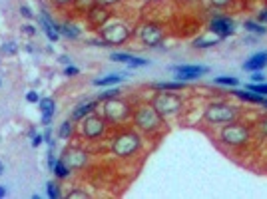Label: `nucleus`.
<instances>
[{
  "label": "nucleus",
  "mask_w": 267,
  "mask_h": 199,
  "mask_svg": "<svg viewBox=\"0 0 267 199\" xmlns=\"http://www.w3.org/2000/svg\"><path fill=\"white\" fill-rule=\"evenodd\" d=\"M108 126L110 124L106 122V118L94 112V114L86 116L80 122V135L84 139H88V141H98V139H102L108 133Z\"/></svg>",
  "instance_id": "nucleus-8"
},
{
  "label": "nucleus",
  "mask_w": 267,
  "mask_h": 199,
  "mask_svg": "<svg viewBox=\"0 0 267 199\" xmlns=\"http://www.w3.org/2000/svg\"><path fill=\"white\" fill-rule=\"evenodd\" d=\"M166 38V32L160 24L156 22H144L138 30V40L146 46V48H158Z\"/></svg>",
  "instance_id": "nucleus-9"
},
{
  "label": "nucleus",
  "mask_w": 267,
  "mask_h": 199,
  "mask_svg": "<svg viewBox=\"0 0 267 199\" xmlns=\"http://www.w3.org/2000/svg\"><path fill=\"white\" fill-rule=\"evenodd\" d=\"M24 48H26V52H30V54H34V46H30V44H26Z\"/></svg>",
  "instance_id": "nucleus-50"
},
{
  "label": "nucleus",
  "mask_w": 267,
  "mask_h": 199,
  "mask_svg": "<svg viewBox=\"0 0 267 199\" xmlns=\"http://www.w3.org/2000/svg\"><path fill=\"white\" fill-rule=\"evenodd\" d=\"M110 60L112 62H120V64H130L134 60V56L128 54V52H112L110 54Z\"/></svg>",
  "instance_id": "nucleus-27"
},
{
  "label": "nucleus",
  "mask_w": 267,
  "mask_h": 199,
  "mask_svg": "<svg viewBox=\"0 0 267 199\" xmlns=\"http://www.w3.org/2000/svg\"><path fill=\"white\" fill-rule=\"evenodd\" d=\"M74 130H76V122L68 118V120H64L60 124V128H58V137L60 139H70L74 135Z\"/></svg>",
  "instance_id": "nucleus-20"
},
{
  "label": "nucleus",
  "mask_w": 267,
  "mask_h": 199,
  "mask_svg": "<svg viewBox=\"0 0 267 199\" xmlns=\"http://www.w3.org/2000/svg\"><path fill=\"white\" fill-rule=\"evenodd\" d=\"M58 32H60V36L68 38V40H78L82 36V28L78 24H74V22H62Z\"/></svg>",
  "instance_id": "nucleus-18"
},
{
  "label": "nucleus",
  "mask_w": 267,
  "mask_h": 199,
  "mask_svg": "<svg viewBox=\"0 0 267 199\" xmlns=\"http://www.w3.org/2000/svg\"><path fill=\"white\" fill-rule=\"evenodd\" d=\"M257 128H259L261 135L267 137V116H263V118H259V120H257Z\"/></svg>",
  "instance_id": "nucleus-40"
},
{
  "label": "nucleus",
  "mask_w": 267,
  "mask_h": 199,
  "mask_svg": "<svg viewBox=\"0 0 267 199\" xmlns=\"http://www.w3.org/2000/svg\"><path fill=\"white\" fill-rule=\"evenodd\" d=\"M38 110H40V114H42V112H52V114H56V100L40 98V102H38Z\"/></svg>",
  "instance_id": "nucleus-25"
},
{
  "label": "nucleus",
  "mask_w": 267,
  "mask_h": 199,
  "mask_svg": "<svg viewBox=\"0 0 267 199\" xmlns=\"http://www.w3.org/2000/svg\"><path fill=\"white\" fill-rule=\"evenodd\" d=\"M66 197L68 199H86L88 197V193H86V191H82V189H72Z\"/></svg>",
  "instance_id": "nucleus-38"
},
{
  "label": "nucleus",
  "mask_w": 267,
  "mask_h": 199,
  "mask_svg": "<svg viewBox=\"0 0 267 199\" xmlns=\"http://www.w3.org/2000/svg\"><path fill=\"white\" fill-rule=\"evenodd\" d=\"M98 4H104V6H116V4H122L124 0H96Z\"/></svg>",
  "instance_id": "nucleus-45"
},
{
  "label": "nucleus",
  "mask_w": 267,
  "mask_h": 199,
  "mask_svg": "<svg viewBox=\"0 0 267 199\" xmlns=\"http://www.w3.org/2000/svg\"><path fill=\"white\" fill-rule=\"evenodd\" d=\"M217 137H219V141H221L224 145L237 150V147H243V145L249 143V139H251V130H249L247 126L239 124V122H232V124L221 126Z\"/></svg>",
  "instance_id": "nucleus-7"
},
{
  "label": "nucleus",
  "mask_w": 267,
  "mask_h": 199,
  "mask_svg": "<svg viewBox=\"0 0 267 199\" xmlns=\"http://www.w3.org/2000/svg\"><path fill=\"white\" fill-rule=\"evenodd\" d=\"M251 82H253V84H261V82H265V74H263V70H259V72H253V76H251Z\"/></svg>",
  "instance_id": "nucleus-41"
},
{
  "label": "nucleus",
  "mask_w": 267,
  "mask_h": 199,
  "mask_svg": "<svg viewBox=\"0 0 267 199\" xmlns=\"http://www.w3.org/2000/svg\"><path fill=\"white\" fill-rule=\"evenodd\" d=\"M265 66H267V52H257L247 62H243V70H247V72H259Z\"/></svg>",
  "instance_id": "nucleus-15"
},
{
  "label": "nucleus",
  "mask_w": 267,
  "mask_h": 199,
  "mask_svg": "<svg viewBox=\"0 0 267 199\" xmlns=\"http://www.w3.org/2000/svg\"><path fill=\"white\" fill-rule=\"evenodd\" d=\"M257 22H261V24H267V6H265V8H261V10L257 12Z\"/></svg>",
  "instance_id": "nucleus-43"
},
{
  "label": "nucleus",
  "mask_w": 267,
  "mask_h": 199,
  "mask_svg": "<svg viewBox=\"0 0 267 199\" xmlns=\"http://www.w3.org/2000/svg\"><path fill=\"white\" fill-rule=\"evenodd\" d=\"M54 116H56V114H52V112H42V126H44V128H46V126H52Z\"/></svg>",
  "instance_id": "nucleus-36"
},
{
  "label": "nucleus",
  "mask_w": 267,
  "mask_h": 199,
  "mask_svg": "<svg viewBox=\"0 0 267 199\" xmlns=\"http://www.w3.org/2000/svg\"><path fill=\"white\" fill-rule=\"evenodd\" d=\"M98 36L108 42V46H122L132 38V28L128 22L120 18H112L106 26H102L98 30Z\"/></svg>",
  "instance_id": "nucleus-6"
},
{
  "label": "nucleus",
  "mask_w": 267,
  "mask_h": 199,
  "mask_svg": "<svg viewBox=\"0 0 267 199\" xmlns=\"http://www.w3.org/2000/svg\"><path fill=\"white\" fill-rule=\"evenodd\" d=\"M34 133H36V130H34V128H30V130H28V137H30V139L34 137Z\"/></svg>",
  "instance_id": "nucleus-51"
},
{
  "label": "nucleus",
  "mask_w": 267,
  "mask_h": 199,
  "mask_svg": "<svg viewBox=\"0 0 267 199\" xmlns=\"http://www.w3.org/2000/svg\"><path fill=\"white\" fill-rule=\"evenodd\" d=\"M52 2H54L56 6H60V8H62V6H68V4H72L74 0H52Z\"/></svg>",
  "instance_id": "nucleus-47"
},
{
  "label": "nucleus",
  "mask_w": 267,
  "mask_h": 199,
  "mask_svg": "<svg viewBox=\"0 0 267 199\" xmlns=\"http://www.w3.org/2000/svg\"><path fill=\"white\" fill-rule=\"evenodd\" d=\"M22 32L28 34V36H36V34H38V30L34 28L32 24H24V26H22Z\"/></svg>",
  "instance_id": "nucleus-44"
},
{
  "label": "nucleus",
  "mask_w": 267,
  "mask_h": 199,
  "mask_svg": "<svg viewBox=\"0 0 267 199\" xmlns=\"http://www.w3.org/2000/svg\"><path fill=\"white\" fill-rule=\"evenodd\" d=\"M6 195H8V187L6 185H0V199L6 197Z\"/></svg>",
  "instance_id": "nucleus-48"
},
{
  "label": "nucleus",
  "mask_w": 267,
  "mask_h": 199,
  "mask_svg": "<svg viewBox=\"0 0 267 199\" xmlns=\"http://www.w3.org/2000/svg\"><path fill=\"white\" fill-rule=\"evenodd\" d=\"M62 160L66 162V166L72 171H78V169H84L88 166V160H90V154L82 147H66L62 152Z\"/></svg>",
  "instance_id": "nucleus-13"
},
{
  "label": "nucleus",
  "mask_w": 267,
  "mask_h": 199,
  "mask_svg": "<svg viewBox=\"0 0 267 199\" xmlns=\"http://www.w3.org/2000/svg\"><path fill=\"white\" fill-rule=\"evenodd\" d=\"M213 8H228L230 4H234V0H207Z\"/></svg>",
  "instance_id": "nucleus-37"
},
{
  "label": "nucleus",
  "mask_w": 267,
  "mask_h": 199,
  "mask_svg": "<svg viewBox=\"0 0 267 199\" xmlns=\"http://www.w3.org/2000/svg\"><path fill=\"white\" fill-rule=\"evenodd\" d=\"M54 150L56 147H48V154H46V167H48V171H54V166L58 162V158L54 156Z\"/></svg>",
  "instance_id": "nucleus-32"
},
{
  "label": "nucleus",
  "mask_w": 267,
  "mask_h": 199,
  "mask_svg": "<svg viewBox=\"0 0 267 199\" xmlns=\"http://www.w3.org/2000/svg\"><path fill=\"white\" fill-rule=\"evenodd\" d=\"M207 30L213 36H217L219 40H226V38L235 34V20L232 16H226V14H215L207 22Z\"/></svg>",
  "instance_id": "nucleus-10"
},
{
  "label": "nucleus",
  "mask_w": 267,
  "mask_h": 199,
  "mask_svg": "<svg viewBox=\"0 0 267 199\" xmlns=\"http://www.w3.org/2000/svg\"><path fill=\"white\" fill-rule=\"evenodd\" d=\"M42 135H44V143H48V147H56V139H54V133L50 130V126H46Z\"/></svg>",
  "instance_id": "nucleus-33"
},
{
  "label": "nucleus",
  "mask_w": 267,
  "mask_h": 199,
  "mask_svg": "<svg viewBox=\"0 0 267 199\" xmlns=\"http://www.w3.org/2000/svg\"><path fill=\"white\" fill-rule=\"evenodd\" d=\"M239 108L228 102H209L203 108V122L209 126H226L232 122H239Z\"/></svg>",
  "instance_id": "nucleus-3"
},
{
  "label": "nucleus",
  "mask_w": 267,
  "mask_h": 199,
  "mask_svg": "<svg viewBox=\"0 0 267 199\" xmlns=\"http://www.w3.org/2000/svg\"><path fill=\"white\" fill-rule=\"evenodd\" d=\"M98 106H100V100H84V102H80L72 112H70V120H74V122H82L86 116H90V114H94L96 110H98Z\"/></svg>",
  "instance_id": "nucleus-14"
},
{
  "label": "nucleus",
  "mask_w": 267,
  "mask_h": 199,
  "mask_svg": "<svg viewBox=\"0 0 267 199\" xmlns=\"http://www.w3.org/2000/svg\"><path fill=\"white\" fill-rule=\"evenodd\" d=\"M94 4H96V0H74V2H72L74 10L80 12V14H86Z\"/></svg>",
  "instance_id": "nucleus-26"
},
{
  "label": "nucleus",
  "mask_w": 267,
  "mask_h": 199,
  "mask_svg": "<svg viewBox=\"0 0 267 199\" xmlns=\"http://www.w3.org/2000/svg\"><path fill=\"white\" fill-rule=\"evenodd\" d=\"M140 150H142V135L136 130H124L116 133L110 143V152L118 160H130L140 154Z\"/></svg>",
  "instance_id": "nucleus-2"
},
{
  "label": "nucleus",
  "mask_w": 267,
  "mask_h": 199,
  "mask_svg": "<svg viewBox=\"0 0 267 199\" xmlns=\"http://www.w3.org/2000/svg\"><path fill=\"white\" fill-rule=\"evenodd\" d=\"M40 98H42V96H40V92H36V90H28V92H26V102H28V104H38Z\"/></svg>",
  "instance_id": "nucleus-35"
},
{
  "label": "nucleus",
  "mask_w": 267,
  "mask_h": 199,
  "mask_svg": "<svg viewBox=\"0 0 267 199\" xmlns=\"http://www.w3.org/2000/svg\"><path fill=\"white\" fill-rule=\"evenodd\" d=\"M243 28H245L247 32L255 34V36H265L267 34L265 24H261V22H257V20H245V22H243Z\"/></svg>",
  "instance_id": "nucleus-21"
},
{
  "label": "nucleus",
  "mask_w": 267,
  "mask_h": 199,
  "mask_svg": "<svg viewBox=\"0 0 267 199\" xmlns=\"http://www.w3.org/2000/svg\"><path fill=\"white\" fill-rule=\"evenodd\" d=\"M132 106L124 98H110L102 102V116L110 126H120L128 120H132Z\"/></svg>",
  "instance_id": "nucleus-5"
},
{
  "label": "nucleus",
  "mask_w": 267,
  "mask_h": 199,
  "mask_svg": "<svg viewBox=\"0 0 267 199\" xmlns=\"http://www.w3.org/2000/svg\"><path fill=\"white\" fill-rule=\"evenodd\" d=\"M118 96H120V90H118V88H114V86H110L106 92H100V94H98V100H100V102H104V100L118 98Z\"/></svg>",
  "instance_id": "nucleus-31"
},
{
  "label": "nucleus",
  "mask_w": 267,
  "mask_h": 199,
  "mask_svg": "<svg viewBox=\"0 0 267 199\" xmlns=\"http://www.w3.org/2000/svg\"><path fill=\"white\" fill-rule=\"evenodd\" d=\"M0 52L6 54V56H14V54L18 52V44H16L14 40H6V42L0 46Z\"/></svg>",
  "instance_id": "nucleus-28"
},
{
  "label": "nucleus",
  "mask_w": 267,
  "mask_h": 199,
  "mask_svg": "<svg viewBox=\"0 0 267 199\" xmlns=\"http://www.w3.org/2000/svg\"><path fill=\"white\" fill-rule=\"evenodd\" d=\"M78 74H80V68H76L74 64L64 66V76H68V78H74V76H78Z\"/></svg>",
  "instance_id": "nucleus-39"
},
{
  "label": "nucleus",
  "mask_w": 267,
  "mask_h": 199,
  "mask_svg": "<svg viewBox=\"0 0 267 199\" xmlns=\"http://www.w3.org/2000/svg\"><path fill=\"white\" fill-rule=\"evenodd\" d=\"M54 175H56V179H66L72 175V169L66 166V162L62 160V158H58V162H56V166H54V171H52Z\"/></svg>",
  "instance_id": "nucleus-22"
},
{
  "label": "nucleus",
  "mask_w": 267,
  "mask_h": 199,
  "mask_svg": "<svg viewBox=\"0 0 267 199\" xmlns=\"http://www.w3.org/2000/svg\"><path fill=\"white\" fill-rule=\"evenodd\" d=\"M245 90H249V92H255V94H261V96H267V82H261V84H247L245 86Z\"/></svg>",
  "instance_id": "nucleus-30"
},
{
  "label": "nucleus",
  "mask_w": 267,
  "mask_h": 199,
  "mask_svg": "<svg viewBox=\"0 0 267 199\" xmlns=\"http://www.w3.org/2000/svg\"><path fill=\"white\" fill-rule=\"evenodd\" d=\"M126 80V74H110V76H102V78H96L92 84L96 88H110V86H118Z\"/></svg>",
  "instance_id": "nucleus-17"
},
{
  "label": "nucleus",
  "mask_w": 267,
  "mask_h": 199,
  "mask_svg": "<svg viewBox=\"0 0 267 199\" xmlns=\"http://www.w3.org/2000/svg\"><path fill=\"white\" fill-rule=\"evenodd\" d=\"M150 104L158 110V114L164 118V120H171V118H177L184 108H186V102L180 94H173V92H156L154 98L150 100Z\"/></svg>",
  "instance_id": "nucleus-4"
},
{
  "label": "nucleus",
  "mask_w": 267,
  "mask_h": 199,
  "mask_svg": "<svg viewBox=\"0 0 267 199\" xmlns=\"http://www.w3.org/2000/svg\"><path fill=\"white\" fill-rule=\"evenodd\" d=\"M40 28H42V32L46 34V38H48V42H58L60 40V34L56 32L54 28H50V26H46V24H40Z\"/></svg>",
  "instance_id": "nucleus-29"
},
{
  "label": "nucleus",
  "mask_w": 267,
  "mask_h": 199,
  "mask_svg": "<svg viewBox=\"0 0 267 199\" xmlns=\"http://www.w3.org/2000/svg\"><path fill=\"white\" fill-rule=\"evenodd\" d=\"M20 16H24L26 20H32V18H36V14H34V10L28 6V4H20Z\"/></svg>",
  "instance_id": "nucleus-34"
},
{
  "label": "nucleus",
  "mask_w": 267,
  "mask_h": 199,
  "mask_svg": "<svg viewBox=\"0 0 267 199\" xmlns=\"http://www.w3.org/2000/svg\"><path fill=\"white\" fill-rule=\"evenodd\" d=\"M134 128L138 132L146 133V135H156L164 130L166 120L158 114V110L148 102V104H140L132 112Z\"/></svg>",
  "instance_id": "nucleus-1"
},
{
  "label": "nucleus",
  "mask_w": 267,
  "mask_h": 199,
  "mask_svg": "<svg viewBox=\"0 0 267 199\" xmlns=\"http://www.w3.org/2000/svg\"><path fill=\"white\" fill-rule=\"evenodd\" d=\"M0 88H2V80H0Z\"/></svg>",
  "instance_id": "nucleus-52"
},
{
  "label": "nucleus",
  "mask_w": 267,
  "mask_h": 199,
  "mask_svg": "<svg viewBox=\"0 0 267 199\" xmlns=\"http://www.w3.org/2000/svg\"><path fill=\"white\" fill-rule=\"evenodd\" d=\"M221 40L217 38V36H213V34L209 32V36H198L196 40H194V48H198V50H205V48H213V46H217Z\"/></svg>",
  "instance_id": "nucleus-19"
},
{
  "label": "nucleus",
  "mask_w": 267,
  "mask_h": 199,
  "mask_svg": "<svg viewBox=\"0 0 267 199\" xmlns=\"http://www.w3.org/2000/svg\"><path fill=\"white\" fill-rule=\"evenodd\" d=\"M84 18H86V24L98 32L102 26H106V24L114 18V14H112L110 6H104V4H98V2H96V4L84 14Z\"/></svg>",
  "instance_id": "nucleus-11"
},
{
  "label": "nucleus",
  "mask_w": 267,
  "mask_h": 199,
  "mask_svg": "<svg viewBox=\"0 0 267 199\" xmlns=\"http://www.w3.org/2000/svg\"><path fill=\"white\" fill-rule=\"evenodd\" d=\"M42 143H44V135L36 132V133H34V137H32V147H40Z\"/></svg>",
  "instance_id": "nucleus-42"
},
{
  "label": "nucleus",
  "mask_w": 267,
  "mask_h": 199,
  "mask_svg": "<svg viewBox=\"0 0 267 199\" xmlns=\"http://www.w3.org/2000/svg\"><path fill=\"white\" fill-rule=\"evenodd\" d=\"M58 62L64 64V66H70V64H72V58L66 56V54H60V56H58Z\"/></svg>",
  "instance_id": "nucleus-46"
},
{
  "label": "nucleus",
  "mask_w": 267,
  "mask_h": 199,
  "mask_svg": "<svg viewBox=\"0 0 267 199\" xmlns=\"http://www.w3.org/2000/svg\"><path fill=\"white\" fill-rule=\"evenodd\" d=\"M186 86H188V82L173 80V82H156L150 88L156 92H182V90H186Z\"/></svg>",
  "instance_id": "nucleus-16"
},
{
  "label": "nucleus",
  "mask_w": 267,
  "mask_h": 199,
  "mask_svg": "<svg viewBox=\"0 0 267 199\" xmlns=\"http://www.w3.org/2000/svg\"><path fill=\"white\" fill-rule=\"evenodd\" d=\"M4 171H6V166H4V162L0 160V175H4Z\"/></svg>",
  "instance_id": "nucleus-49"
},
{
  "label": "nucleus",
  "mask_w": 267,
  "mask_h": 199,
  "mask_svg": "<svg viewBox=\"0 0 267 199\" xmlns=\"http://www.w3.org/2000/svg\"><path fill=\"white\" fill-rule=\"evenodd\" d=\"M46 195H48L50 199H60L62 197L60 183H58V181H48V183H46Z\"/></svg>",
  "instance_id": "nucleus-24"
},
{
  "label": "nucleus",
  "mask_w": 267,
  "mask_h": 199,
  "mask_svg": "<svg viewBox=\"0 0 267 199\" xmlns=\"http://www.w3.org/2000/svg\"><path fill=\"white\" fill-rule=\"evenodd\" d=\"M169 70L175 74V80H182V82L200 80L201 76L209 74V68L198 66V64H175V66H169Z\"/></svg>",
  "instance_id": "nucleus-12"
},
{
  "label": "nucleus",
  "mask_w": 267,
  "mask_h": 199,
  "mask_svg": "<svg viewBox=\"0 0 267 199\" xmlns=\"http://www.w3.org/2000/svg\"><path fill=\"white\" fill-rule=\"evenodd\" d=\"M215 86H228V88H237L239 86V80L235 76H217L213 80Z\"/></svg>",
  "instance_id": "nucleus-23"
}]
</instances>
